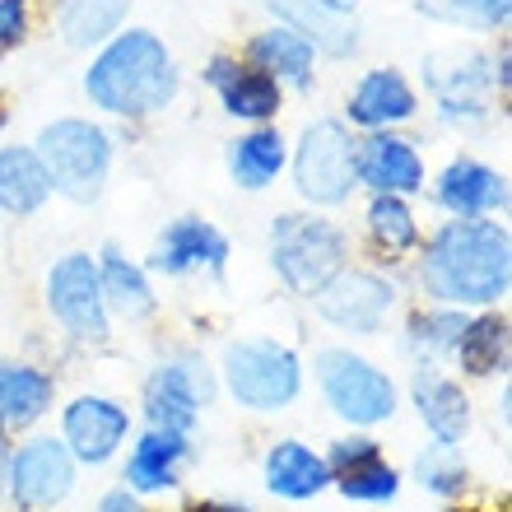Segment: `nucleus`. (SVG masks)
<instances>
[{
  "mask_svg": "<svg viewBox=\"0 0 512 512\" xmlns=\"http://www.w3.org/2000/svg\"><path fill=\"white\" fill-rule=\"evenodd\" d=\"M345 112H350L354 126H364V131H391V126H405L410 117L419 112V98L410 89L401 70H368L364 80L350 89L345 98Z\"/></svg>",
  "mask_w": 512,
  "mask_h": 512,
  "instance_id": "nucleus-18",
  "label": "nucleus"
},
{
  "mask_svg": "<svg viewBox=\"0 0 512 512\" xmlns=\"http://www.w3.org/2000/svg\"><path fill=\"white\" fill-rule=\"evenodd\" d=\"M461 331H466V312L438 303V308L410 317V326H405V350L415 354L419 364H429V359H443V354L457 350Z\"/></svg>",
  "mask_w": 512,
  "mask_h": 512,
  "instance_id": "nucleus-30",
  "label": "nucleus"
},
{
  "mask_svg": "<svg viewBox=\"0 0 512 512\" xmlns=\"http://www.w3.org/2000/svg\"><path fill=\"white\" fill-rule=\"evenodd\" d=\"M38 159L52 177V191L89 205L108 187L112 140L103 126L84 122V117H56L38 131Z\"/></svg>",
  "mask_w": 512,
  "mask_h": 512,
  "instance_id": "nucleus-3",
  "label": "nucleus"
},
{
  "mask_svg": "<svg viewBox=\"0 0 512 512\" xmlns=\"http://www.w3.org/2000/svg\"><path fill=\"white\" fill-rule=\"evenodd\" d=\"M419 284L443 308H494L512 284V238L494 219H447L424 243Z\"/></svg>",
  "mask_w": 512,
  "mask_h": 512,
  "instance_id": "nucleus-1",
  "label": "nucleus"
},
{
  "mask_svg": "<svg viewBox=\"0 0 512 512\" xmlns=\"http://www.w3.org/2000/svg\"><path fill=\"white\" fill-rule=\"evenodd\" d=\"M210 373L196 359H173V364H159L145 382V419L149 429L163 433H191L201 405L210 401Z\"/></svg>",
  "mask_w": 512,
  "mask_h": 512,
  "instance_id": "nucleus-11",
  "label": "nucleus"
},
{
  "mask_svg": "<svg viewBox=\"0 0 512 512\" xmlns=\"http://www.w3.org/2000/svg\"><path fill=\"white\" fill-rule=\"evenodd\" d=\"M312 61H317V47H312L303 33H294L289 24L261 28V33L247 42V66L266 70L275 84L308 89V84H312Z\"/></svg>",
  "mask_w": 512,
  "mask_h": 512,
  "instance_id": "nucleus-20",
  "label": "nucleus"
},
{
  "mask_svg": "<svg viewBox=\"0 0 512 512\" xmlns=\"http://www.w3.org/2000/svg\"><path fill=\"white\" fill-rule=\"evenodd\" d=\"M433 201L457 219H480L508 205V177L480 159H452L433 182Z\"/></svg>",
  "mask_w": 512,
  "mask_h": 512,
  "instance_id": "nucleus-17",
  "label": "nucleus"
},
{
  "mask_svg": "<svg viewBox=\"0 0 512 512\" xmlns=\"http://www.w3.org/2000/svg\"><path fill=\"white\" fill-rule=\"evenodd\" d=\"M429 89L438 98V112L447 122H480L485 117V98L494 89V61L480 52H438L429 56Z\"/></svg>",
  "mask_w": 512,
  "mask_h": 512,
  "instance_id": "nucleus-12",
  "label": "nucleus"
},
{
  "mask_svg": "<svg viewBox=\"0 0 512 512\" xmlns=\"http://www.w3.org/2000/svg\"><path fill=\"white\" fill-rule=\"evenodd\" d=\"M182 461H187V433L149 429L126 457V489L131 494H163L177 485Z\"/></svg>",
  "mask_w": 512,
  "mask_h": 512,
  "instance_id": "nucleus-23",
  "label": "nucleus"
},
{
  "mask_svg": "<svg viewBox=\"0 0 512 512\" xmlns=\"http://www.w3.org/2000/svg\"><path fill=\"white\" fill-rule=\"evenodd\" d=\"M350 261V238L317 215H280L270 224V266L294 294H317Z\"/></svg>",
  "mask_w": 512,
  "mask_h": 512,
  "instance_id": "nucleus-4",
  "label": "nucleus"
},
{
  "mask_svg": "<svg viewBox=\"0 0 512 512\" xmlns=\"http://www.w3.org/2000/svg\"><path fill=\"white\" fill-rule=\"evenodd\" d=\"M322 5H331V10H340V14H350L359 0H322Z\"/></svg>",
  "mask_w": 512,
  "mask_h": 512,
  "instance_id": "nucleus-40",
  "label": "nucleus"
},
{
  "mask_svg": "<svg viewBox=\"0 0 512 512\" xmlns=\"http://www.w3.org/2000/svg\"><path fill=\"white\" fill-rule=\"evenodd\" d=\"M378 457H382V447L373 443V438H364V433H354V438H336V443H331L326 466H331V475H340V471H354V466L378 461Z\"/></svg>",
  "mask_w": 512,
  "mask_h": 512,
  "instance_id": "nucleus-35",
  "label": "nucleus"
},
{
  "mask_svg": "<svg viewBox=\"0 0 512 512\" xmlns=\"http://www.w3.org/2000/svg\"><path fill=\"white\" fill-rule=\"evenodd\" d=\"M331 485V466H326L322 452H312L308 443H298V438H284L266 452V489L270 494H280V499H312V494H322Z\"/></svg>",
  "mask_w": 512,
  "mask_h": 512,
  "instance_id": "nucleus-22",
  "label": "nucleus"
},
{
  "mask_svg": "<svg viewBox=\"0 0 512 512\" xmlns=\"http://www.w3.org/2000/svg\"><path fill=\"white\" fill-rule=\"evenodd\" d=\"M56 382L33 364H5L0 368V433L33 429L52 410Z\"/></svg>",
  "mask_w": 512,
  "mask_h": 512,
  "instance_id": "nucleus-24",
  "label": "nucleus"
},
{
  "mask_svg": "<svg viewBox=\"0 0 512 512\" xmlns=\"http://www.w3.org/2000/svg\"><path fill=\"white\" fill-rule=\"evenodd\" d=\"M289 149H284V135L275 126H252L247 135L229 140V173L243 191H261L280 177Z\"/></svg>",
  "mask_w": 512,
  "mask_h": 512,
  "instance_id": "nucleus-26",
  "label": "nucleus"
},
{
  "mask_svg": "<svg viewBox=\"0 0 512 512\" xmlns=\"http://www.w3.org/2000/svg\"><path fill=\"white\" fill-rule=\"evenodd\" d=\"M0 368H5V364H0Z\"/></svg>",
  "mask_w": 512,
  "mask_h": 512,
  "instance_id": "nucleus-41",
  "label": "nucleus"
},
{
  "mask_svg": "<svg viewBox=\"0 0 512 512\" xmlns=\"http://www.w3.org/2000/svg\"><path fill=\"white\" fill-rule=\"evenodd\" d=\"M508 340L512 326L503 312H480V317H466V331L457 340V359L471 378H489V373H503L508 368Z\"/></svg>",
  "mask_w": 512,
  "mask_h": 512,
  "instance_id": "nucleus-27",
  "label": "nucleus"
},
{
  "mask_svg": "<svg viewBox=\"0 0 512 512\" xmlns=\"http://www.w3.org/2000/svg\"><path fill=\"white\" fill-rule=\"evenodd\" d=\"M10 452L14 447L5 443V433H0V489H5V475H10Z\"/></svg>",
  "mask_w": 512,
  "mask_h": 512,
  "instance_id": "nucleus-39",
  "label": "nucleus"
},
{
  "mask_svg": "<svg viewBox=\"0 0 512 512\" xmlns=\"http://www.w3.org/2000/svg\"><path fill=\"white\" fill-rule=\"evenodd\" d=\"M47 308L75 340H103L108 336V303L98 284V261L89 252H66L47 270Z\"/></svg>",
  "mask_w": 512,
  "mask_h": 512,
  "instance_id": "nucleus-8",
  "label": "nucleus"
},
{
  "mask_svg": "<svg viewBox=\"0 0 512 512\" xmlns=\"http://www.w3.org/2000/svg\"><path fill=\"white\" fill-rule=\"evenodd\" d=\"M364 224H368L373 247H378L387 261L419 247V219H415V210L405 205V196H373V201H368Z\"/></svg>",
  "mask_w": 512,
  "mask_h": 512,
  "instance_id": "nucleus-29",
  "label": "nucleus"
},
{
  "mask_svg": "<svg viewBox=\"0 0 512 512\" xmlns=\"http://www.w3.org/2000/svg\"><path fill=\"white\" fill-rule=\"evenodd\" d=\"M191 512H252L247 503H196Z\"/></svg>",
  "mask_w": 512,
  "mask_h": 512,
  "instance_id": "nucleus-38",
  "label": "nucleus"
},
{
  "mask_svg": "<svg viewBox=\"0 0 512 512\" xmlns=\"http://www.w3.org/2000/svg\"><path fill=\"white\" fill-rule=\"evenodd\" d=\"M126 14V0H61V33H66L70 47H94V42H108L117 33Z\"/></svg>",
  "mask_w": 512,
  "mask_h": 512,
  "instance_id": "nucleus-31",
  "label": "nucleus"
},
{
  "mask_svg": "<svg viewBox=\"0 0 512 512\" xmlns=\"http://www.w3.org/2000/svg\"><path fill=\"white\" fill-rule=\"evenodd\" d=\"M33 24V0H0V52H14L28 38Z\"/></svg>",
  "mask_w": 512,
  "mask_h": 512,
  "instance_id": "nucleus-36",
  "label": "nucleus"
},
{
  "mask_svg": "<svg viewBox=\"0 0 512 512\" xmlns=\"http://www.w3.org/2000/svg\"><path fill=\"white\" fill-rule=\"evenodd\" d=\"M294 187L312 205H340L350 201L354 182V135L345 122H312L294 149Z\"/></svg>",
  "mask_w": 512,
  "mask_h": 512,
  "instance_id": "nucleus-7",
  "label": "nucleus"
},
{
  "mask_svg": "<svg viewBox=\"0 0 512 512\" xmlns=\"http://www.w3.org/2000/svg\"><path fill=\"white\" fill-rule=\"evenodd\" d=\"M312 308L322 322L340 326V331L373 336V331H382L387 312L396 308V284L373 275V270H340L312 294Z\"/></svg>",
  "mask_w": 512,
  "mask_h": 512,
  "instance_id": "nucleus-9",
  "label": "nucleus"
},
{
  "mask_svg": "<svg viewBox=\"0 0 512 512\" xmlns=\"http://www.w3.org/2000/svg\"><path fill=\"white\" fill-rule=\"evenodd\" d=\"M52 196V177L42 168L38 149L5 145L0 149V210L5 215H33Z\"/></svg>",
  "mask_w": 512,
  "mask_h": 512,
  "instance_id": "nucleus-25",
  "label": "nucleus"
},
{
  "mask_svg": "<svg viewBox=\"0 0 512 512\" xmlns=\"http://www.w3.org/2000/svg\"><path fill=\"white\" fill-rule=\"evenodd\" d=\"M98 284H103V303H108V312H117V317H126V322L154 312V289H149L145 270L135 266V261H126L117 247H108L103 261H98Z\"/></svg>",
  "mask_w": 512,
  "mask_h": 512,
  "instance_id": "nucleus-28",
  "label": "nucleus"
},
{
  "mask_svg": "<svg viewBox=\"0 0 512 512\" xmlns=\"http://www.w3.org/2000/svg\"><path fill=\"white\" fill-rule=\"evenodd\" d=\"M205 80L215 84L224 112L238 117V122L266 126V122H275V112H280V103H284V89L270 80L266 70L243 66V61H233V56H215L210 70H205Z\"/></svg>",
  "mask_w": 512,
  "mask_h": 512,
  "instance_id": "nucleus-15",
  "label": "nucleus"
},
{
  "mask_svg": "<svg viewBox=\"0 0 512 512\" xmlns=\"http://www.w3.org/2000/svg\"><path fill=\"white\" fill-rule=\"evenodd\" d=\"M317 382H322V396L326 405L336 410L340 419H350L359 429L368 424H387L396 415V382L382 373L373 359L354 350H331L317 354Z\"/></svg>",
  "mask_w": 512,
  "mask_h": 512,
  "instance_id": "nucleus-6",
  "label": "nucleus"
},
{
  "mask_svg": "<svg viewBox=\"0 0 512 512\" xmlns=\"http://www.w3.org/2000/svg\"><path fill=\"white\" fill-rule=\"evenodd\" d=\"M354 182L373 196H415L424 191V159L396 131H368L354 140Z\"/></svg>",
  "mask_w": 512,
  "mask_h": 512,
  "instance_id": "nucleus-13",
  "label": "nucleus"
},
{
  "mask_svg": "<svg viewBox=\"0 0 512 512\" xmlns=\"http://www.w3.org/2000/svg\"><path fill=\"white\" fill-rule=\"evenodd\" d=\"M84 94L112 117H154L177 94L173 52L149 28L112 33L84 70Z\"/></svg>",
  "mask_w": 512,
  "mask_h": 512,
  "instance_id": "nucleus-2",
  "label": "nucleus"
},
{
  "mask_svg": "<svg viewBox=\"0 0 512 512\" xmlns=\"http://www.w3.org/2000/svg\"><path fill=\"white\" fill-rule=\"evenodd\" d=\"M415 480L429 494H438V499H457L461 489H466V461L457 457V447L433 443L415 457Z\"/></svg>",
  "mask_w": 512,
  "mask_h": 512,
  "instance_id": "nucleus-33",
  "label": "nucleus"
},
{
  "mask_svg": "<svg viewBox=\"0 0 512 512\" xmlns=\"http://www.w3.org/2000/svg\"><path fill=\"white\" fill-rule=\"evenodd\" d=\"M126 433H131V415L112 396H75L61 415V443L84 466H103L108 457H117Z\"/></svg>",
  "mask_w": 512,
  "mask_h": 512,
  "instance_id": "nucleus-14",
  "label": "nucleus"
},
{
  "mask_svg": "<svg viewBox=\"0 0 512 512\" xmlns=\"http://www.w3.org/2000/svg\"><path fill=\"white\" fill-rule=\"evenodd\" d=\"M419 14L461 28H503L512 14V0H419Z\"/></svg>",
  "mask_w": 512,
  "mask_h": 512,
  "instance_id": "nucleus-34",
  "label": "nucleus"
},
{
  "mask_svg": "<svg viewBox=\"0 0 512 512\" xmlns=\"http://www.w3.org/2000/svg\"><path fill=\"white\" fill-rule=\"evenodd\" d=\"M410 396H415V410L424 419V429L438 438V443L457 447L471 429V396L457 387L452 378H443L438 368H424L419 364L415 382H410Z\"/></svg>",
  "mask_w": 512,
  "mask_h": 512,
  "instance_id": "nucleus-19",
  "label": "nucleus"
},
{
  "mask_svg": "<svg viewBox=\"0 0 512 512\" xmlns=\"http://www.w3.org/2000/svg\"><path fill=\"white\" fill-rule=\"evenodd\" d=\"M98 512H140V503H135L131 489H112V494H103Z\"/></svg>",
  "mask_w": 512,
  "mask_h": 512,
  "instance_id": "nucleus-37",
  "label": "nucleus"
},
{
  "mask_svg": "<svg viewBox=\"0 0 512 512\" xmlns=\"http://www.w3.org/2000/svg\"><path fill=\"white\" fill-rule=\"evenodd\" d=\"M266 5L280 14V24H289L294 33H303L317 52L354 56V47H359V28H354V19L350 14H340V10H331V5H322V0H266Z\"/></svg>",
  "mask_w": 512,
  "mask_h": 512,
  "instance_id": "nucleus-21",
  "label": "nucleus"
},
{
  "mask_svg": "<svg viewBox=\"0 0 512 512\" xmlns=\"http://www.w3.org/2000/svg\"><path fill=\"white\" fill-rule=\"evenodd\" d=\"M5 489L14 494V503L28 512H52L70 499L75 489V457L66 452L61 438H33L19 452H10V475Z\"/></svg>",
  "mask_w": 512,
  "mask_h": 512,
  "instance_id": "nucleus-10",
  "label": "nucleus"
},
{
  "mask_svg": "<svg viewBox=\"0 0 512 512\" xmlns=\"http://www.w3.org/2000/svg\"><path fill=\"white\" fill-rule=\"evenodd\" d=\"M224 382L247 410H284L298 401L303 364L280 340H238L224 350Z\"/></svg>",
  "mask_w": 512,
  "mask_h": 512,
  "instance_id": "nucleus-5",
  "label": "nucleus"
},
{
  "mask_svg": "<svg viewBox=\"0 0 512 512\" xmlns=\"http://www.w3.org/2000/svg\"><path fill=\"white\" fill-rule=\"evenodd\" d=\"M331 485L354 503H391L401 494V471L387 466V461H364V466H354V471H340L331 475Z\"/></svg>",
  "mask_w": 512,
  "mask_h": 512,
  "instance_id": "nucleus-32",
  "label": "nucleus"
},
{
  "mask_svg": "<svg viewBox=\"0 0 512 512\" xmlns=\"http://www.w3.org/2000/svg\"><path fill=\"white\" fill-rule=\"evenodd\" d=\"M229 261V238L210 224V219L182 215L159 233L149 266L159 275H187V270H224Z\"/></svg>",
  "mask_w": 512,
  "mask_h": 512,
  "instance_id": "nucleus-16",
  "label": "nucleus"
}]
</instances>
